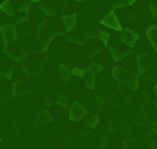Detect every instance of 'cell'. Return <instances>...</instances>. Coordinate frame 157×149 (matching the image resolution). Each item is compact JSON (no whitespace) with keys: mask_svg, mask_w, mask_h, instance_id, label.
Masks as SVG:
<instances>
[{"mask_svg":"<svg viewBox=\"0 0 157 149\" xmlns=\"http://www.w3.org/2000/svg\"><path fill=\"white\" fill-rule=\"evenodd\" d=\"M0 34L6 45H10L16 41V27L15 25H6L0 29Z\"/></svg>","mask_w":157,"mask_h":149,"instance_id":"obj_1","label":"cell"},{"mask_svg":"<svg viewBox=\"0 0 157 149\" xmlns=\"http://www.w3.org/2000/svg\"><path fill=\"white\" fill-rule=\"evenodd\" d=\"M101 25L104 26H108L115 31H121V25H120V21L117 20V16L114 11H110L105 15V18L101 20Z\"/></svg>","mask_w":157,"mask_h":149,"instance_id":"obj_2","label":"cell"},{"mask_svg":"<svg viewBox=\"0 0 157 149\" xmlns=\"http://www.w3.org/2000/svg\"><path fill=\"white\" fill-rule=\"evenodd\" d=\"M86 115V109L82 107V104H79L78 102H74L71 111H69V118L72 121H79L81 118H83Z\"/></svg>","mask_w":157,"mask_h":149,"instance_id":"obj_3","label":"cell"},{"mask_svg":"<svg viewBox=\"0 0 157 149\" xmlns=\"http://www.w3.org/2000/svg\"><path fill=\"white\" fill-rule=\"evenodd\" d=\"M120 39H121L123 44H125L126 46H130V47H131V46H134L135 42L137 41L139 36H137L135 32H132L131 30L125 29V30L121 32V35H120Z\"/></svg>","mask_w":157,"mask_h":149,"instance_id":"obj_4","label":"cell"},{"mask_svg":"<svg viewBox=\"0 0 157 149\" xmlns=\"http://www.w3.org/2000/svg\"><path fill=\"white\" fill-rule=\"evenodd\" d=\"M63 22H64V27L67 31H71L75 27V24H77V19H75V15L73 14H69V15H64L63 16Z\"/></svg>","mask_w":157,"mask_h":149,"instance_id":"obj_5","label":"cell"},{"mask_svg":"<svg viewBox=\"0 0 157 149\" xmlns=\"http://www.w3.org/2000/svg\"><path fill=\"white\" fill-rule=\"evenodd\" d=\"M111 52H113V56H114V58H115L116 61L128 55V51H126L124 47H121L120 45H117V44H115V45L111 47Z\"/></svg>","mask_w":157,"mask_h":149,"instance_id":"obj_6","label":"cell"},{"mask_svg":"<svg viewBox=\"0 0 157 149\" xmlns=\"http://www.w3.org/2000/svg\"><path fill=\"white\" fill-rule=\"evenodd\" d=\"M147 36H148V39H150L152 46L157 50V29L153 27V26L150 27V29L147 30Z\"/></svg>","mask_w":157,"mask_h":149,"instance_id":"obj_7","label":"cell"},{"mask_svg":"<svg viewBox=\"0 0 157 149\" xmlns=\"http://www.w3.org/2000/svg\"><path fill=\"white\" fill-rule=\"evenodd\" d=\"M0 9H2L8 16H13V14H14V8H13V4L10 3V0H5V2L0 5Z\"/></svg>","mask_w":157,"mask_h":149,"instance_id":"obj_8","label":"cell"},{"mask_svg":"<svg viewBox=\"0 0 157 149\" xmlns=\"http://www.w3.org/2000/svg\"><path fill=\"white\" fill-rule=\"evenodd\" d=\"M99 123V117H97V116H92L89 119H88V124L90 126V127H95L97 124Z\"/></svg>","mask_w":157,"mask_h":149,"instance_id":"obj_9","label":"cell"},{"mask_svg":"<svg viewBox=\"0 0 157 149\" xmlns=\"http://www.w3.org/2000/svg\"><path fill=\"white\" fill-rule=\"evenodd\" d=\"M99 37L101 39V41H103L104 44H108V40H109L110 35H109L108 32H100V34H99Z\"/></svg>","mask_w":157,"mask_h":149,"instance_id":"obj_10","label":"cell"},{"mask_svg":"<svg viewBox=\"0 0 157 149\" xmlns=\"http://www.w3.org/2000/svg\"><path fill=\"white\" fill-rule=\"evenodd\" d=\"M68 102H69V101H68V98H67V97H66V96H62V97H61V99H59V102H58V103H59V104H61V106H63V107H66V106H67V104H68Z\"/></svg>","mask_w":157,"mask_h":149,"instance_id":"obj_11","label":"cell"},{"mask_svg":"<svg viewBox=\"0 0 157 149\" xmlns=\"http://www.w3.org/2000/svg\"><path fill=\"white\" fill-rule=\"evenodd\" d=\"M73 73H74V74H77V76H83V74H84L86 72H84V71H82V70L74 68V70H73Z\"/></svg>","mask_w":157,"mask_h":149,"instance_id":"obj_12","label":"cell"},{"mask_svg":"<svg viewBox=\"0 0 157 149\" xmlns=\"http://www.w3.org/2000/svg\"><path fill=\"white\" fill-rule=\"evenodd\" d=\"M4 2H5V0H0V5H2V4L4 3Z\"/></svg>","mask_w":157,"mask_h":149,"instance_id":"obj_13","label":"cell"},{"mask_svg":"<svg viewBox=\"0 0 157 149\" xmlns=\"http://www.w3.org/2000/svg\"><path fill=\"white\" fill-rule=\"evenodd\" d=\"M2 140H3V139H2V137H0V143H2Z\"/></svg>","mask_w":157,"mask_h":149,"instance_id":"obj_14","label":"cell"},{"mask_svg":"<svg viewBox=\"0 0 157 149\" xmlns=\"http://www.w3.org/2000/svg\"><path fill=\"white\" fill-rule=\"evenodd\" d=\"M78 2H84V0H78Z\"/></svg>","mask_w":157,"mask_h":149,"instance_id":"obj_15","label":"cell"},{"mask_svg":"<svg viewBox=\"0 0 157 149\" xmlns=\"http://www.w3.org/2000/svg\"><path fill=\"white\" fill-rule=\"evenodd\" d=\"M32 2H38V0H32Z\"/></svg>","mask_w":157,"mask_h":149,"instance_id":"obj_16","label":"cell"}]
</instances>
